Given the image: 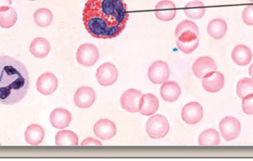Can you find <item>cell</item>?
Wrapping results in <instances>:
<instances>
[{"mask_svg":"<svg viewBox=\"0 0 253 161\" xmlns=\"http://www.w3.org/2000/svg\"><path fill=\"white\" fill-rule=\"evenodd\" d=\"M187 31H193V32L199 35V28H198L196 24L192 22V21L186 19V20L182 21V22H180V23L177 25L175 31V37H178V36L181 35L183 32Z\"/></svg>","mask_w":253,"mask_h":161,"instance_id":"30","label":"cell"},{"mask_svg":"<svg viewBox=\"0 0 253 161\" xmlns=\"http://www.w3.org/2000/svg\"><path fill=\"white\" fill-rule=\"evenodd\" d=\"M176 6L172 1L163 0L159 1L155 7V14L158 19L162 21L172 20L176 15Z\"/></svg>","mask_w":253,"mask_h":161,"instance_id":"16","label":"cell"},{"mask_svg":"<svg viewBox=\"0 0 253 161\" xmlns=\"http://www.w3.org/2000/svg\"><path fill=\"white\" fill-rule=\"evenodd\" d=\"M249 74L251 77L253 79V63L251 65L249 68Z\"/></svg>","mask_w":253,"mask_h":161,"instance_id":"35","label":"cell"},{"mask_svg":"<svg viewBox=\"0 0 253 161\" xmlns=\"http://www.w3.org/2000/svg\"><path fill=\"white\" fill-rule=\"evenodd\" d=\"M16 21H17V13L12 7H10L8 10L0 11V27L1 28H11L16 24Z\"/></svg>","mask_w":253,"mask_h":161,"instance_id":"28","label":"cell"},{"mask_svg":"<svg viewBox=\"0 0 253 161\" xmlns=\"http://www.w3.org/2000/svg\"><path fill=\"white\" fill-rule=\"evenodd\" d=\"M30 1H35V0H30Z\"/></svg>","mask_w":253,"mask_h":161,"instance_id":"37","label":"cell"},{"mask_svg":"<svg viewBox=\"0 0 253 161\" xmlns=\"http://www.w3.org/2000/svg\"><path fill=\"white\" fill-rule=\"evenodd\" d=\"M128 19L127 7L123 0H87L83 10L84 26L95 38L118 37Z\"/></svg>","mask_w":253,"mask_h":161,"instance_id":"1","label":"cell"},{"mask_svg":"<svg viewBox=\"0 0 253 161\" xmlns=\"http://www.w3.org/2000/svg\"><path fill=\"white\" fill-rule=\"evenodd\" d=\"M95 135L102 140H109L114 138L117 134V126L115 123L108 119H102L94 125Z\"/></svg>","mask_w":253,"mask_h":161,"instance_id":"15","label":"cell"},{"mask_svg":"<svg viewBox=\"0 0 253 161\" xmlns=\"http://www.w3.org/2000/svg\"><path fill=\"white\" fill-rule=\"evenodd\" d=\"M44 138V131L40 125L31 124L27 127L25 132V141L32 146H38Z\"/></svg>","mask_w":253,"mask_h":161,"instance_id":"21","label":"cell"},{"mask_svg":"<svg viewBox=\"0 0 253 161\" xmlns=\"http://www.w3.org/2000/svg\"><path fill=\"white\" fill-rule=\"evenodd\" d=\"M146 130L149 137L153 139H159L168 135L169 125L165 116L156 114L149 119L146 126Z\"/></svg>","mask_w":253,"mask_h":161,"instance_id":"3","label":"cell"},{"mask_svg":"<svg viewBox=\"0 0 253 161\" xmlns=\"http://www.w3.org/2000/svg\"><path fill=\"white\" fill-rule=\"evenodd\" d=\"M169 65L167 62L158 60L153 62L148 70V77L154 84H162L169 77Z\"/></svg>","mask_w":253,"mask_h":161,"instance_id":"8","label":"cell"},{"mask_svg":"<svg viewBox=\"0 0 253 161\" xmlns=\"http://www.w3.org/2000/svg\"><path fill=\"white\" fill-rule=\"evenodd\" d=\"M236 92L238 96L242 99L253 95V79L245 77L239 80L237 83Z\"/></svg>","mask_w":253,"mask_h":161,"instance_id":"29","label":"cell"},{"mask_svg":"<svg viewBox=\"0 0 253 161\" xmlns=\"http://www.w3.org/2000/svg\"><path fill=\"white\" fill-rule=\"evenodd\" d=\"M186 16L193 19H201L206 12L205 4L201 1H193L187 3L184 8Z\"/></svg>","mask_w":253,"mask_h":161,"instance_id":"25","label":"cell"},{"mask_svg":"<svg viewBox=\"0 0 253 161\" xmlns=\"http://www.w3.org/2000/svg\"><path fill=\"white\" fill-rule=\"evenodd\" d=\"M82 147H88V146H102V144H101V142H99L97 140L94 139V138H87V139L84 140L83 143L81 144Z\"/></svg>","mask_w":253,"mask_h":161,"instance_id":"33","label":"cell"},{"mask_svg":"<svg viewBox=\"0 0 253 161\" xmlns=\"http://www.w3.org/2000/svg\"><path fill=\"white\" fill-rule=\"evenodd\" d=\"M12 0H0V11L8 10L11 5Z\"/></svg>","mask_w":253,"mask_h":161,"instance_id":"34","label":"cell"},{"mask_svg":"<svg viewBox=\"0 0 253 161\" xmlns=\"http://www.w3.org/2000/svg\"><path fill=\"white\" fill-rule=\"evenodd\" d=\"M56 144L59 147L71 146L75 147L79 145V138L75 132L70 130L59 131L55 138Z\"/></svg>","mask_w":253,"mask_h":161,"instance_id":"24","label":"cell"},{"mask_svg":"<svg viewBox=\"0 0 253 161\" xmlns=\"http://www.w3.org/2000/svg\"><path fill=\"white\" fill-rule=\"evenodd\" d=\"M242 19L248 25H253V4L245 7L242 12Z\"/></svg>","mask_w":253,"mask_h":161,"instance_id":"31","label":"cell"},{"mask_svg":"<svg viewBox=\"0 0 253 161\" xmlns=\"http://www.w3.org/2000/svg\"><path fill=\"white\" fill-rule=\"evenodd\" d=\"M72 120L71 112L65 108H57L52 111L50 121L56 129H62L69 126Z\"/></svg>","mask_w":253,"mask_h":161,"instance_id":"17","label":"cell"},{"mask_svg":"<svg viewBox=\"0 0 253 161\" xmlns=\"http://www.w3.org/2000/svg\"><path fill=\"white\" fill-rule=\"evenodd\" d=\"M225 83L224 75L219 71H211L202 78L204 89L210 93H216L223 89Z\"/></svg>","mask_w":253,"mask_h":161,"instance_id":"10","label":"cell"},{"mask_svg":"<svg viewBox=\"0 0 253 161\" xmlns=\"http://www.w3.org/2000/svg\"><path fill=\"white\" fill-rule=\"evenodd\" d=\"M57 87L58 80L53 73H44L37 80V89L42 95H51L56 90Z\"/></svg>","mask_w":253,"mask_h":161,"instance_id":"13","label":"cell"},{"mask_svg":"<svg viewBox=\"0 0 253 161\" xmlns=\"http://www.w3.org/2000/svg\"><path fill=\"white\" fill-rule=\"evenodd\" d=\"M96 100L94 91L90 87L80 88L74 95V104L81 108H90Z\"/></svg>","mask_w":253,"mask_h":161,"instance_id":"14","label":"cell"},{"mask_svg":"<svg viewBox=\"0 0 253 161\" xmlns=\"http://www.w3.org/2000/svg\"><path fill=\"white\" fill-rule=\"evenodd\" d=\"M199 36L193 31H184L177 37L176 45L178 49L186 54H191L199 46Z\"/></svg>","mask_w":253,"mask_h":161,"instance_id":"9","label":"cell"},{"mask_svg":"<svg viewBox=\"0 0 253 161\" xmlns=\"http://www.w3.org/2000/svg\"><path fill=\"white\" fill-rule=\"evenodd\" d=\"M242 109L247 114H253V95L243 98Z\"/></svg>","mask_w":253,"mask_h":161,"instance_id":"32","label":"cell"},{"mask_svg":"<svg viewBox=\"0 0 253 161\" xmlns=\"http://www.w3.org/2000/svg\"><path fill=\"white\" fill-rule=\"evenodd\" d=\"M181 88L175 81H167L161 87V97L166 102L176 101L181 95Z\"/></svg>","mask_w":253,"mask_h":161,"instance_id":"18","label":"cell"},{"mask_svg":"<svg viewBox=\"0 0 253 161\" xmlns=\"http://www.w3.org/2000/svg\"><path fill=\"white\" fill-rule=\"evenodd\" d=\"M142 93L140 91L133 89H128L123 93L120 99L122 108L127 112H138L142 102Z\"/></svg>","mask_w":253,"mask_h":161,"instance_id":"6","label":"cell"},{"mask_svg":"<svg viewBox=\"0 0 253 161\" xmlns=\"http://www.w3.org/2000/svg\"><path fill=\"white\" fill-rule=\"evenodd\" d=\"M159 107V102L157 97L153 94H146L143 95L139 113L142 115L150 116L158 111Z\"/></svg>","mask_w":253,"mask_h":161,"instance_id":"22","label":"cell"},{"mask_svg":"<svg viewBox=\"0 0 253 161\" xmlns=\"http://www.w3.org/2000/svg\"><path fill=\"white\" fill-rule=\"evenodd\" d=\"M0 146H1V144H0Z\"/></svg>","mask_w":253,"mask_h":161,"instance_id":"38","label":"cell"},{"mask_svg":"<svg viewBox=\"0 0 253 161\" xmlns=\"http://www.w3.org/2000/svg\"><path fill=\"white\" fill-rule=\"evenodd\" d=\"M227 31V22L222 19H212L208 24V33L215 40H221L225 35Z\"/></svg>","mask_w":253,"mask_h":161,"instance_id":"23","label":"cell"},{"mask_svg":"<svg viewBox=\"0 0 253 161\" xmlns=\"http://www.w3.org/2000/svg\"><path fill=\"white\" fill-rule=\"evenodd\" d=\"M50 51V43L45 38L37 37L31 42L30 52L33 56L38 59H42L47 56Z\"/></svg>","mask_w":253,"mask_h":161,"instance_id":"20","label":"cell"},{"mask_svg":"<svg viewBox=\"0 0 253 161\" xmlns=\"http://www.w3.org/2000/svg\"><path fill=\"white\" fill-rule=\"evenodd\" d=\"M217 65L215 60L210 56H201L198 58L193 65V72L196 77L202 79L211 71H216Z\"/></svg>","mask_w":253,"mask_h":161,"instance_id":"12","label":"cell"},{"mask_svg":"<svg viewBox=\"0 0 253 161\" xmlns=\"http://www.w3.org/2000/svg\"><path fill=\"white\" fill-rule=\"evenodd\" d=\"M99 52L97 47L90 43L80 46L77 52V60L80 65L91 67L99 60Z\"/></svg>","mask_w":253,"mask_h":161,"instance_id":"4","label":"cell"},{"mask_svg":"<svg viewBox=\"0 0 253 161\" xmlns=\"http://www.w3.org/2000/svg\"><path fill=\"white\" fill-rule=\"evenodd\" d=\"M250 1H252V2H253V0H250Z\"/></svg>","mask_w":253,"mask_h":161,"instance_id":"36","label":"cell"},{"mask_svg":"<svg viewBox=\"0 0 253 161\" xmlns=\"http://www.w3.org/2000/svg\"><path fill=\"white\" fill-rule=\"evenodd\" d=\"M118 70L114 64L105 62L96 71V79L101 86H109L118 80Z\"/></svg>","mask_w":253,"mask_h":161,"instance_id":"7","label":"cell"},{"mask_svg":"<svg viewBox=\"0 0 253 161\" xmlns=\"http://www.w3.org/2000/svg\"><path fill=\"white\" fill-rule=\"evenodd\" d=\"M34 21L38 26L48 27L53 21V13L47 8H40L34 14Z\"/></svg>","mask_w":253,"mask_h":161,"instance_id":"27","label":"cell"},{"mask_svg":"<svg viewBox=\"0 0 253 161\" xmlns=\"http://www.w3.org/2000/svg\"><path fill=\"white\" fill-rule=\"evenodd\" d=\"M231 56L235 63L240 66H245L252 60L253 53L248 46L239 45L233 49Z\"/></svg>","mask_w":253,"mask_h":161,"instance_id":"19","label":"cell"},{"mask_svg":"<svg viewBox=\"0 0 253 161\" xmlns=\"http://www.w3.org/2000/svg\"><path fill=\"white\" fill-rule=\"evenodd\" d=\"M30 78L22 62L8 56H0V104L13 105L28 92Z\"/></svg>","mask_w":253,"mask_h":161,"instance_id":"2","label":"cell"},{"mask_svg":"<svg viewBox=\"0 0 253 161\" xmlns=\"http://www.w3.org/2000/svg\"><path fill=\"white\" fill-rule=\"evenodd\" d=\"M203 108L197 102H191L187 104L181 111L183 120L189 125H195L199 123L203 117Z\"/></svg>","mask_w":253,"mask_h":161,"instance_id":"11","label":"cell"},{"mask_svg":"<svg viewBox=\"0 0 253 161\" xmlns=\"http://www.w3.org/2000/svg\"><path fill=\"white\" fill-rule=\"evenodd\" d=\"M219 129L224 141L230 142L239 136L242 126L240 121L236 117H226L220 122Z\"/></svg>","mask_w":253,"mask_h":161,"instance_id":"5","label":"cell"},{"mask_svg":"<svg viewBox=\"0 0 253 161\" xmlns=\"http://www.w3.org/2000/svg\"><path fill=\"white\" fill-rule=\"evenodd\" d=\"M199 145L202 147L207 146H218L221 143L218 131L214 129H207L204 131L199 138Z\"/></svg>","mask_w":253,"mask_h":161,"instance_id":"26","label":"cell"}]
</instances>
